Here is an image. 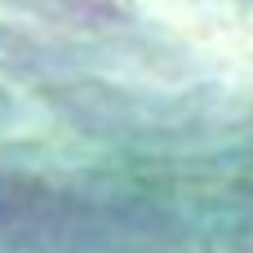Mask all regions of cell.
Returning <instances> with one entry per match:
<instances>
[{"mask_svg":"<svg viewBox=\"0 0 253 253\" xmlns=\"http://www.w3.org/2000/svg\"><path fill=\"white\" fill-rule=\"evenodd\" d=\"M49 9L58 18L80 22V27H116V22H129V13L116 0H53Z\"/></svg>","mask_w":253,"mask_h":253,"instance_id":"1","label":"cell"}]
</instances>
